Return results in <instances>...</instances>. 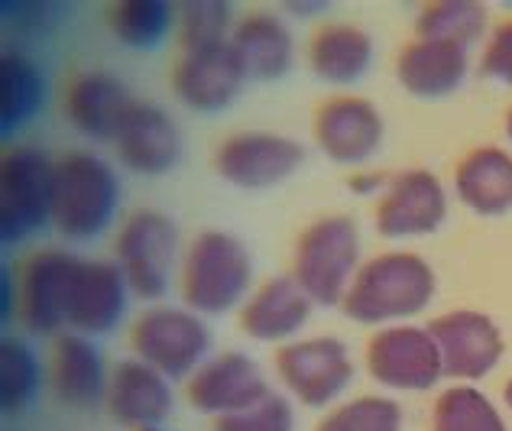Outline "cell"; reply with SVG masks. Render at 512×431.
I'll use <instances>...</instances> for the list:
<instances>
[{
    "label": "cell",
    "mask_w": 512,
    "mask_h": 431,
    "mask_svg": "<svg viewBox=\"0 0 512 431\" xmlns=\"http://www.w3.org/2000/svg\"><path fill=\"white\" fill-rule=\"evenodd\" d=\"M419 39H438L470 49L487 30V7L477 0H438L419 13Z\"/></svg>",
    "instance_id": "83f0119b"
},
{
    "label": "cell",
    "mask_w": 512,
    "mask_h": 431,
    "mask_svg": "<svg viewBox=\"0 0 512 431\" xmlns=\"http://www.w3.org/2000/svg\"><path fill=\"white\" fill-rule=\"evenodd\" d=\"M367 370L380 386L425 393L444 376L441 350L428 328L396 325L376 331L367 344Z\"/></svg>",
    "instance_id": "ba28073f"
},
{
    "label": "cell",
    "mask_w": 512,
    "mask_h": 431,
    "mask_svg": "<svg viewBox=\"0 0 512 431\" xmlns=\"http://www.w3.org/2000/svg\"><path fill=\"white\" fill-rule=\"evenodd\" d=\"M130 91L107 72H88L69 88L65 98V111L75 130H82L91 140H107L117 143L120 130H124L127 117L133 111Z\"/></svg>",
    "instance_id": "ffe728a7"
},
{
    "label": "cell",
    "mask_w": 512,
    "mask_h": 431,
    "mask_svg": "<svg viewBox=\"0 0 512 431\" xmlns=\"http://www.w3.org/2000/svg\"><path fill=\"white\" fill-rule=\"evenodd\" d=\"M52 383H56V393L65 406H75V409L94 406L107 389L98 347L85 338H78V334L59 338L56 363H52Z\"/></svg>",
    "instance_id": "484cf974"
},
{
    "label": "cell",
    "mask_w": 512,
    "mask_h": 431,
    "mask_svg": "<svg viewBox=\"0 0 512 431\" xmlns=\"http://www.w3.org/2000/svg\"><path fill=\"white\" fill-rule=\"evenodd\" d=\"M46 104V75L20 52H7L0 62V127L13 133L26 127Z\"/></svg>",
    "instance_id": "4316f807"
},
{
    "label": "cell",
    "mask_w": 512,
    "mask_h": 431,
    "mask_svg": "<svg viewBox=\"0 0 512 431\" xmlns=\"http://www.w3.org/2000/svg\"><path fill=\"white\" fill-rule=\"evenodd\" d=\"M470 69L467 49L454 43H438V39H415L399 52L396 78L412 98L441 101L464 85Z\"/></svg>",
    "instance_id": "d6986e66"
},
{
    "label": "cell",
    "mask_w": 512,
    "mask_h": 431,
    "mask_svg": "<svg viewBox=\"0 0 512 431\" xmlns=\"http://www.w3.org/2000/svg\"><path fill=\"white\" fill-rule=\"evenodd\" d=\"M461 205L480 218H500L512 211V156L500 146H477L454 172Z\"/></svg>",
    "instance_id": "7402d4cb"
},
{
    "label": "cell",
    "mask_w": 512,
    "mask_h": 431,
    "mask_svg": "<svg viewBox=\"0 0 512 431\" xmlns=\"http://www.w3.org/2000/svg\"><path fill=\"white\" fill-rule=\"evenodd\" d=\"M244 82V62H240L231 43L185 49V56L172 72V88L179 94V101L201 114L224 111L240 94Z\"/></svg>",
    "instance_id": "4fadbf2b"
},
{
    "label": "cell",
    "mask_w": 512,
    "mask_h": 431,
    "mask_svg": "<svg viewBox=\"0 0 512 431\" xmlns=\"http://www.w3.org/2000/svg\"><path fill=\"white\" fill-rule=\"evenodd\" d=\"M448 218V192L428 169L399 172L376 205V231L389 240L428 237Z\"/></svg>",
    "instance_id": "7c38bea8"
},
{
    "label": "cell",
    "mask_w": 512,
    "mask_h": 431,
    "mask_svg": "<svg viewBox=\"0 0 512 431\" xmlns=\"http://www.w3.org/2000/svg\"><path fill=\"white\" fill-rule=\"evenodd\" d=\"M503 399H506V406H509V412H512V380H509L506 389H503Z\"/></svg>",
    "instance_id": "f35d334b"
},
{
    "label": "cell",
    "mask_w": 512,
    "mask_h": 431,
    "mask_svg": "<svg viewBox=\"0 0 512 431\" xmlns=\"http://www.w3.org/2000/svg\"><path fill=\"white\" fill-rule=\"evenodd\" d=\"M179 153L182 137L163 107L143 101L133 104L127 124L117 137L120 163L140 175H163L179 163Z\"/></svg>",
    "instance_id": "e0dca14e"
},
{
    "label": "cell",
    "mask_w": 512,
    "mask_h": 431,
    "mask_svg": "<svg viewBox=\"0 0 512 431\" xmlns=\"http://www.w3.org/2000/svg\"><path fill=\"white\" fill-rule=\"evenodd\" d=\"M175 10L166 0H124L111 10L114 36L130 49H156L172 30Z\"/></svg>",
    "instance_id": "f546056e"
},
{
    "label": "cell",
    "mask_w": 512,
    "mask_h": 431,
    "mask_svg": "<svg viewBox=\"0 0 512 431\" xmlns=\"http://www.w3.org/2000/svg\"><path fill=\"white\" fill-rule=\"evenodd\" d=\"M179 250V231L159 211H137L117 237V266L140 299H163Z\"/></svg>",
    "instance_id": "8992f818"
},
{
    "label": "cell",
    "mask_w": 512,
    "mask_h": 431,
    "mask_svg": "<svg viewBox=\"0 0 512 431\" xmlns=\"http://www.w3.org/2000/svg\"><path fill=\"white\" fill-rule=\"evenodd\" d=\"M292 428H295V415L289 399L273 393L244 412L221 415L218 425H214V431H292Z\"/></svg>",
    "instance_id": "836d02e7"
},
{
    "label": "cell",
    "mask_w": 512,
    "mask_h": 431,
    "mask_svg": "<svg viewBox=\"0 0 512 431\" xmlns=\"http://www.w3.org/2000/svg\"><path fill=\"white\" fill-rule=\"evenodd\" d=\"M39 393V357L26 341L7 338L0 347V402L4 409H23Z\"/></svg>",
    "instance_id": "4dcf8cb0"
},
{
    "label": "cell",
    "mask_w": 512,
    "mask_h": 431,
    "mask_svg": "<svg viewBox=\"0 0 512 431\" xmlns=\"http://www.w3.org/2000/svg\"><path fill=\"white\" fill-rule=\"evenodd\" d=\"M431 431H509L490 396L474 386H451L435 402Z\"/></svg>",
    "instance_id": "f1b7e54d"
},
{
    "label": "cell",
    "mask_w": 512,
    "mask_h": 431,
    "mask_svg": "<svg viewBox=\"0 0 512 431\" xmlns=\"http://www.w3.org/2000/svg\"><path fill=\"white\" fill-rule=\"evenodd\" d=\"M107 406L130 428H156L172 412V386L146 360H124L107 380Z\"/></svg>",
    "instance_id": "ac0fdd59"
},
{
    "label": "cell",
    "mask_w": 512,
    "mask_h": 431,
    "mask_svg": "<svg viewBox=\"0 0 512 431\" xmlns=\"http://www.w3.org/2000/svg\"><path fill=\"white\" fill-rule=\"evenodd\" d=\"M211 334L201 318L182 308H150L133 325V350L169 380L192 376L208 357Z\"/></svg>",
    "instance_id": "52a82bcc"
},
{
    "label": "cell",
    "mask_w": 512,
    "mask_h": 431,
    "mask_svg": "<svg viewBox=\"0 0 512 431\" xmlns=\"http://www.w3.org/2000/svg\"><path fill=\"white\" fill-rule=\"evenodd\" d=\"M276 370L289 393L308 409H321L338 399L354 380V360L338 338H308L286 344L276 357Z\"/></svg>",
    "instance_id": "9c48e42d"
},
{
    "label": "cell",
    "mask_w": 512,
    "mask_h": 431,
    "mask_svg": "<svg viewBox=\"0 0 512 431\" xmlns=\"http://www.w3.org/2000/svg\"><path fill=\"white\" fill-rule=\"evenodd\" d=\"M4 13H17L10 17V23H17L26 33H49L52 26L65 20L69 7L62 4H39V0H20V4H4Z\"/></svg>",
    "instance_id": "d590c367"
},
{
    "label": "cell",
    "mask_w": 512,
    "mask_h": 431,
    "mask_svg": "<svg viewBox=\"0 0 512 431\" xmlns=\"http://www.w3.org/2000/svg\"><path fill=\"white\" fill-rule=\"evenodd\" d=\"M380 185H383L380 179H354V182H350L354 192H370V188H380Z\"/></svg>",
    "instance_id": "8d00e7d4"
},
{
    "label": "cell",
    "mask_w": 512,
    "mask_h": 431,
    "mask_svg": "<svg viewBox=\"0 0 512 431\" xmlns=\"http://www.w3.org/2000/svg\"><path fill=\"white\" fill-rule=\"evenodd\" d=\"M305 163V150L279 133H237L224 140L214 166L224 182L237 188H269L286 182Z\"/></svg>",
    "instance_id": "5bb4252c"
},
{
    "label": "cell",
    "mask_w": 512,
    "mask_h": 431,
    "mask_svg": "<svg viewBox=\"0 0 512 431\" xmlns=\"http://www.w3.org/2000/svg\"><path fill=\"white\" fill-rule=\"evenodd\" d=\"M480 72L493 78V82L512 88V20L500 23L490 36L487 49H483Z\"/></svg>",
    "instance_id": "e575fe53"
},
{
    "label": "cell",
    "mask_w": 512,
    "mask_h": 431,
    "mask_svg": "<svg viewBox=\"0 0 512 431\" xmlns=\"http://www.w3.org/2000/svg\"><path fill=\"white\" fill-rule=\"evenodd\" d=\"M266 396L269 386L263 370L240 350H227V354L205 360L188 380V402L201 415H218V419L244 412Z\"/></svg>",
    "instance_id": "9a60e30c"
},
{
    "label": "cell",
    "mask_w": 512,
    "mask_h": 431,
    "mask_svg": "<svg viewBox=\"0 0 512 431\" xmlns=\"http://www.w3.org/2000/svg\"><path fill=\"white\" fill-rule=\"evenodd\" d=\"M360 234L350 218L315 221L295 247V282L315 305H341L357 276Z\"/></svg>",
    "instance_id": "277c9868"
},
{
    "label": "cell",
    "mask_w": 512,
    "mask_h": 431,
    "mask_svg": "<svg viewBox=\"0 0 512 431\" xmlns=\"http://www.w3.org/2000/svg\"><path fill=\"white\" fill-rule=\"evenodd\" d=\"M312 299L308 292L295 282V276H276L253 295L240 312V328L247 331V338L276 344L295 338L302 325L312 315Z\"/></svg>",
    "instance_id": "44dd1931"
},
{
    "label": "cell",
    "mask_w": 512,
    "mask_h": 431,
    "mask_svg": "<svg viewBox=\"0 0 512 431\" xmlns=\"http://www.w3.org/2000/svg\"><path fill=\"white\" fill-rule=\"evenodd\" d=\"M435 299V269L415 253H380L357 269L344 295L347 318L360 325H389L425 312Z\"/></svg>",
    "instance_id": "6da1fadb"
},
{
    "label": "cell",
    "mask_w": 512,
    "mask_h": 431,
    "mask_svg": "<svg viewBox=\"0 0 512 431\" xmlns=\"http://www.w3.org/2000/svg\"><path fill=\"white\" fill-rule=\"evenodd\" d=\"M253 282V260L234 234L208 231L185 253L182 295L192 312L224 315L244 302Z\"/></svg>",
    "instance_id": "3957f363"
},
{
    "label": "cell",
    "mask_w": 512,
    "mask_h": 431,
    "mask_svg": "<svg viewBox=\"0 0 512 431\" xmlns=\"http://www.w3.org/2000/svg\"><path fill=\"white\" fill-rule=\"evenodd\" d=\"M506 137L512 143V107H509V114H506Z\"/></svg>",
    "instance_id": "ab89813d"
},
{
    "label": "cell",
    "mask_w": 512,
    "mask_h": 431,
    "mask_svg": "<svg viewBox=\"0 0 512 431\" xmlns=\"http://www.w3.org/2000/svg\"><path fill=\"white\" fill-rule=\"evenodd\" d=\"M140 431H159V428H140Z\"/></svg>",
    "instance_id": "60d3db41"
},
{
    "label": "cell",
    "mask_w": 512,
    "mask_h": 431,
    "mask_svg": "<svg viewBox=\"0 0 512 431\" xmlns=\"http://www.w3.org/2000/svg\"><path fill=\"white\" fill-rule=\"evenodd\" d=\"M315 140L334 163L360 166L383 146V117L363 98H334L315 117Z\"/></svg>",
    "instance_id": "2e32d148"
},
{
    "label": "cell",
    "mask_w": 512,
    "mask_h": 431,
    "mask_svg": "<svg viewBox=\"0 0 512 431\" xmlns=\"http://www.w3.org/2000/svg\"><path fill=\"white\" fill-rule=\"evenodd\" d=\"M318 431H402V409L386 396H360L321 419Z\"/></svg>",
    "instance_id": "1f68e13d"
},
{
    "label": "cell",
    "mask_w": 512,
    "mask_h": 431,
    "mask_svg": "<svg viewBox=\"0 0 512 431\" xmlns=\"http://www.w3.org/2000/svg\"><path fill=\"white\" fill-rule=\"evenodd\" d=\"M428 331L441 350L444 376H451V380H483L503 360V331L483 312L457 308V312L431 321Z\"/></svg>",
    "instance_id": "8fae6325"
},
{
    "label": "cell",
    "mask_w": 512,
    "mask_h": 431,
    "mask_svg": "<svg viewBox=\"0 0 512 431\" xmlns=\"http://www.w3.org/2000/svg\"><path fill=\"white\" fill-rule=\"evenodd\" d=\"M120 201L117 172L94 153H75L56 166L52 224L69 240H91L107 231Z\"/></svg>",
    "instance_id": "7a4b0ae2"
},
{
    "label": "cell",
    "mask_w": 512,
    "mask_h": 431,
    "mask_svg": "<svg viewBox=\"0 0 512 431\" xmlns=\"http://www.w3.org/2000/svg\"><path fill=\"white\" fill-rule=\"evenodd\" d=\"M10 308H13V286L10 276H4V318H10Z\"/></svg>",
    "instance_id": "74e56055"
},
{
    "label": "cell",
    "mask_w": 512,
    "mask_h": 431,
    "mask_svg": "<svg viewBox=\"0 0 512 431\" xmlns=\"http://www.w3.org/2000/svg\"><path fill=\"white\" fill-rule=\"evenodd\" d=\"M56 166L39 146H17L0 169V237L4 244H23L52 221Z\"/></svg>",
    "instance_id": "5b68a950"
},
{
    "label": "cell",
    "mask_w": 512,
    "mask_h": 431,
    "mask_svg": "<svg viewBox=\"0 0 512 431\" xmlns=\"http://www.w3.org/2000/svg\"><path fill=\"white\" fill-rule=\"evenodd\" d=\"M308 59H312L318 78H325L331 85H350L367 75L373 62V39L360 26L334 23L312 39Z\"/></svg>",
    "instance_id": "d4e9b609"
},
{
    "label": "cell",
    "mask_w": 512,
    "mask_h": 431,
    "mask_svg": "<svg viewBox=\"0 0 512 431\" xmlns=\"http://www.w3.org/2000/svg\"><path fill=\"white\" fill-rule=\"evenodd\" d=\"M127 279L114 263H82L72 292L69 325L82 334H107L127 308Z\"/></svg>",
    "instance_id": "603a6c76"
},
{
    "label": "cell",
    "mask_w": 512,
    "mask_h": 431,
    "mask_svg": "<svg viewBox=\"0 0 512 431\" xmlns=\"http://www.w3.org/2000/svg\"><path fill=\"white\" fill-rule=\"evenodd\" d=\"M85 260L65 250H39L23 263L20 276V318L36 334H56L69 325V308L78 269Z\"/></svg>",
    "instance_id": "30bf717a"
},
{
    "label": "cell",
    "mask_w": 512,
    "mask_h": 431,
    "mask_svg": "<svg viewBox=\"0 0 512 431\" xmlns=\"http://www.w3.org/2000/svg\"><path fill=\"white\" fill-rule=\"evenodd\" d=\"M179 36L185 49H201L214 43H227L224 33L231 26V4L221 0H192L179 13Z\"/></svg>",
    "instance_id": "d6a6232c"
},
{
    "label": "cell",
    "mask_w": 512,
    "mask_h": 431,
    "mask_svg": "<svg viewBox=\"0 0 512 431\" xmlns=\"http://www.w3.org/2000/svg\"><path fill=\"white\" fill-rule=\"evenodd\" d=\"M231 46L244 62L247 78L269 82V78H282L292 69V36L286 23L276 20L273 13H250L240 20Z\"/></svg>",
    "instance_id": "cb8c5ba5"
}]
</instances>
